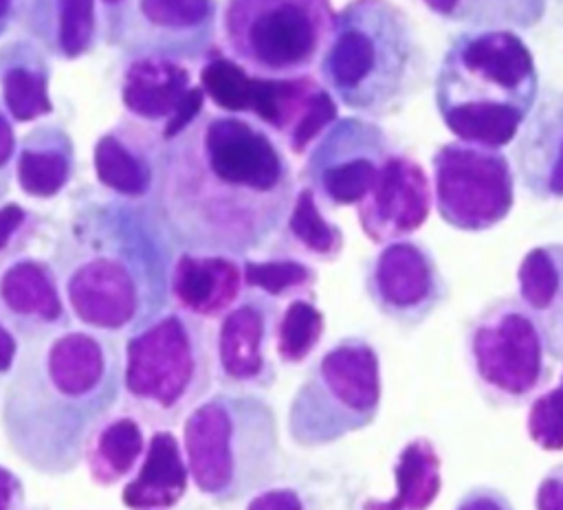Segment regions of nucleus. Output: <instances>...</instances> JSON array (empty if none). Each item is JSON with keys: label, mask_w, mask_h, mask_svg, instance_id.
I'll use <instances>...</instances> for the list:
<instances>
[{"label": "nucleus", "mask_w": 563, "mask_h": 510, "mask_svg": "<svg viewBox=\"0 0 563 510\" xmlns=\"http://www.w3.org/2000/svg\"><path fill=\"white\" fill-rule=\"evenodd\" d=\"M550 352L543 321L515 299L488 306L468 332L473 374L486 396L504 404L521 402L545 385Z\"/></svg>", "instance_id": "10"}, {"label": "nucleus", "mask_w": 563, "mask_h": 510, "mask_svg": "<svg viewBox=\"0 0 563 510\" xmlns=\"http://www.w3.org/2000/svg\"><path fill=\"white\" fill-rule=\"evenodd\" d=\"M312 154V176L334 204H361L374 189L391 154L383 134L361 121H343Z\"/></svg>", "instance_id": "16"}, {"label": "nucleus", "mask_w": 563, "mask_h": 510, "mask_svg": "<svg viewBox=\"0 0 563 510\" xmlns=\"http://www.w3.org/2000/svg\"><path fill=\"white\" fill-rule=\"evenodd\" d=\"M246 510H306L297 490L292 488H264L249 499Z\"/></svg>", "instance_id": "38"}, {"label": "nucleus", "mask_w": 563, "mask_h": 510, "mask_svg": "<svg viewBox=\"0 0 563 510\" xmlns=\"http://www.w3.org/2000/svg\"><path fill=\"white\" fill-rule=\"evenodd\" d=\"M183 453L196 490L235 503L273 484L282 466L277 415L253 391H218L183 420Z\"/></svg>", "instance_id": "6"}, {"label": "nucleus", "mask_w": 563, "mask_h": 510, "mask_svg": "<svg viewBox=\"0 0 563 510\" xmlns=\"http://www.w3.org/2000/svg\"><path fill=\"white\" fill-rule=\"evenodd\" d=\"M121 369L117 339L86 328L22 345L0 400L13 455L46 477L73 473L88 435L121 398Z\"/></svg>", "instance_id": "3"}, {"label": "nucleus", "mask_w": 563, "mask_h": 510, "mask_svg": "<svg viewBox=\"0 0 563 510\" xmlns=\"http://www.w3.org/2000/svg\"><path fill=\"white\" fill-rule=\"evenodd\" d=\"M42 226L44 218L37 211L11 200L0 204V270L26 255Z\"/></svg>", "instance_id": "34"}, {"label": "nucleus", "mask_w": 563, "mask_h": 510, "mask_svg": "<svg viewBox=\"0 0 563 510\" xmlns=\"http://www.w3.org/2000/svg\"><path fill=\"white\" fill-rule=\"evenodd\" d=\"M336 119V103L330 97L328 90L317 88V92L310 97V101L306 103L303 112L297 117V121L292 123L288 138H290V147L295 152H303L321 132L328 130V125Z\"/></svg>", "instance_id": "36"}, {"label": "nucleus", "mask_w": 563, "mask_h": 510, "mask_svg": "<svg viewBox=\"0 0 563 510\" xmlns=\"http://www.w3.org/2000/svg\"><path fill=\"white\" fill-rule=\"evenodd\" d=\"M528 435L543 451H563V378L532 400Z\"/></svg>", "instance_id": "35"}, {"label": "nucleus", "mask_w": 563, "mask_h": 510, "mask_svg": "<svg viewBox=\"0 0 563 510\" xmlns=\"http://www.w3.org/2000/svg\"><path fill=\"white\" fill-rule=\"evenodd\" d=\"M119 97L128 117L158 130L163 143L183 132L202 110L205 92L183 62L123 57Z\"/></svg>", "instance_id": "13"}, {"label": "nucleus", "mask_w": 563, "mask_h": 510, "mask_svg": "<svg viewBox=\"0 0 563 510\" xmlns=\"http://www.w3.org/2000/svg\"><path fill=\"white\" fill-rule=\"evenodd\" d=\"M455 510H515L510 499L490 486H475L462 495Z\"/></svg>", "instance_id": "40"}, {"label": "nucleus", "mask_w": 563, "mask_h": 510, "mask_svg": "<svg viewBox=\"0 0 563 510\" xmlns=\"http://www.w3.org/2000/svg\"><path fill=\"white\" fill-rule=\"evenodd\" d=\"M147 446L141 420L130 413H110L88 435L81 462L88 477L101 486H117L134 475Z\"/></svg>", "instance_id": "25"}, {"label": "nucleus", "mask_w": 563, "mask_h": 510, "mask_svg": "<svg viewBox=\"0 0 563 510\" xmlns=\"http://www.w3.org/2000/svg\"><path fill=\"white\" fill-rule=\"evenodd\" d=\"M163 136L158 130L132 119L121 117L106 130L92 149V167L97 182L123 200H152Z\"/></svg>", "instance_id": "18"}, {"label": "nucleus", "mask_w": 563, "mask_h": 510, "mask_svg": "<svg viewBox=\"0 0 563 510\" xmlns=\"http://www.w3.org/2000/svg\"><path fill=\"white\" fill-rule=\"evenodd\" d=\"M13 2L15 0H0V37L13 24Z\"/></svg>", "instance_id": "45"}, {"label": "nucleus", "mask_w": 563, "mask_h": 510, "mask_svg": "<svg viewBox=\"0 0 563 510\" xmlns=\"http://www.w3.org/2000/svg\"><path fill=\"white\" fill-rule=\"evenodd\" d=\"M431 209V187L422 167L389 154L380 167L372 193L358 204L363 231L374 242H396L416 231Z\"/></svg>", "instance_id": "19"}, {"label": "nucleus", "mask_w": 563, "mask_h": 510, "mask_svg": "<svg viewBox=\"0 0 563 510\" xmlns=\"http://www.w3.org/2000/svg\"><path fill=\"white\" fill-rule=\"evenodd\" d=\"M396 495L365 499L363 510H427L442 488V464L431 440L413 437L398 453L394 466Z\"/></svg>", "instance_id": "27"}, {"label": "nucleus", "mask_w": 563, "mask_h": 510, "mask_svg": "<svg viewBox=\"0 0 563 510\" xmlns=\"http://www.w3.org/2000/svg\"><path fill=\"white\" fill-rule=\"evenodd\" d=\"M380 363L358 336L332 345L295 391L286 431L301 448L330 446L367 429L380 409Z\"/></svg>", "instance_id": "8"}, {"label": "nucleus", "mask_w": 563, "mask_h": 510, "mask_svg": "<svg viewBox=\"0 0 563 510\" xmlns=\"http://www.w3.org/2000/svg\"><path fill=\"white\" fill-rule=\"evenodd\" d=\"M253 75L227 55H209L200 68V88L220 112L246 117Z\"/></svg>", "instance_id": "30"}, {"label": "nucleus", "mask_w": 563, "mask_h": 510, "mask_svg": "<svg viewBox=\"0 0 563 510\" xmlns=\"http://www.w3.org/2000/svg\"><path fill=\"white\" fill-rule=\"evenodd\" d=\"M121 396L125 413L152 429H169L207 398L213 336L202 319L167 308L125 336Z\"/></svg>", "instance_id": "7"}, {"label": "nucleus", "mask_w": 563, "mask_h": 510, "mask_svg": "<svg viewBox=\"0 0 563 510\" xmlns=\"http://www.w3.org/2000/svg\"><path fill=\"white\" fill-rule=\"evenodd\" d=\"M433 13L473 29H528L541 20L545 0H422Z\"/></svg>", "instance_id": "28"}, {"label": "nucleus", "mask_w": 563, "mask_h": 510, "mask_svg": "<svg viewBox=\"0 0 563 510\" xmlns=\"http://www.w3.org/2000/svg\"><path fill=\"white\" fill-rule=\"evenodd\" d=\"M152 207L176 251L242 257L292 204V174L253 119L202 110L163 143Z\"/></svg>", "instance_id": "1"}, {"label": "nucleus", "mask_w": 563, "mask_h": 510, "mask_svg": "<svg viewBox=\"0 0 563 510\" xmlns=\"http://www.w3.org/2000/svg\"><path fill=\"white\" fill-rule=\"evenodd\" d=\"M0 321L20 345L73 328L59 279L48 259L22 255L0 270Z\"/></svg>", "instance_id": "17"}, {"label": "nucleus", "mask_w": 563, "mask_h": 510, "mask_svg": "<svg viewBox=\"0 0 563 510\" xmlns=\"http://www.w3.org/2000/svg\"><path fill=\"white\" fill-rule=\"evenodd\" d=\"M365 288L376 310L400 325L422 323L444 299V281L431 255L407 240L389 242L372 259Z\"/></svg>", "instance_id": "15"}, {"label": "nucleus", "mask_w": 563, "mask_h": 510, "mask_svg": "<svg viewBox=\"0 0 563 510\" xmlns=\"http://www.w3.org/2000/svg\"><path fill=\"white\" fill-rule=\"evenodd\" d=\"M242 279L246 288L275 299L286 292H299L312 286L314 270L297 259H246L242 262Z\"/></svg>", "instance_id": "33"}, {"label": "nucleus", "mask_w": 563, "mask_h": 510, "mask_svg": "<svg viewBox=\"0 0 563 510\" xmlns=\"http://www.w3.org/2000/svg\"><path fill=\"white\" fill-rule=\"evenodd\" d=\"M330 0H227L220 15L227 57L257 77H299L321 59L332 33Z\"/></svg>", "instance_id": "9"}, {"label": "nucleus", "mask_w": 563, "mask_h": 510, "mask_svg": "<svg viewBox=\"0 0 563 510\" xmlns=\"http://www.w3.org/2000/svg\"><path fill=\"white\" fill-rule=\"evenodd\" d=\"M424 55L407 15L387 0H352L334 13L321 55L325 86L354 112L385 114L418 90Z\"/></svg>", "instance_id": "5"}, {"label": "nucleus", "mask_w": 563, "mask_h": 510, "mask_svg": "<svg viewBox=\"0 0 563 510\" xmlns=\"http://www.w3.org/2000/svg\"><path fill=\"white\" fill-rule=\"evenodd\" d=\"M559 253H561V286L552 306L548 308V321H543V325L548 332L552 354L563 358V248H559Z\"/></svg>", "instance_id": "41"}, {"label": "nucleus", "mask_w": 563, "mask_h": 510, "mask_svg": "<svg viewBox=\"0 0 563 510\" xmlns=\"http://www.w3.org/2000/svg\"><path fill=\"white\" fill-rule=\"evenodd\" d=\"M517 147L526 185L541 196H563V99L543 103Z\"/></svg>", "instance_id": "26"}, {"label": "nucleus", "mask_w": 563, "mask_h": 510, "mask_svg": "<svg viewBox=\"0 0 563 510\" xmlns=\"http://www.w3.org/2000/svg\"><path fill=\"white\" fill-rule=\"evenodd\" d=\"M242 264L227 255L176 251L169 270V303L196 319H220L242 297Z\"/></svg>", "instance_id": "21"}, {"label": "nucleus", "mask_w": 563, "mask_h": 510, "mask_svg": "<svg viewBox=\"0 0 563 510\" xmlns=\"http://www.w3.org/2000/svg\"><path fill=\"white\" fill-rule=\"evenodd\" d=\"M537 510H563V464L552 466L537 486Z\"/></svg>", "instance_id": "39"}, {"label": "nucleus", "mask_w": 563, "mask_h": 510, "mask_svg": "<svg viewBox=\"0 0 563 510\" xmlns=\"http://www.w3.org/2000/svg\"><path fill=\"white\" fill-rule=\"evenodd\" d=\"M130 0H97L99 4V18H101V37L106 40L114 26V22L119 20L121 11L125 9Z\"/></svg>", "instance_id": "44"}, {"label": "nucleus", "mask_w": 563, "mask_h": 510, "mask_svg": "<svg viewBox=\"0 0 563 510\" xmlns=\"http://www.w3.org/2000/svg\"><path fill=\"white\" fill-rule=\"evenodd\" d=\"M0 510H26L24 481L15 470L0 464Z\"/></svg>", "instance_id": "42"}, {"label": "nucleus", "mask_w": 563, "mask_h": 510, "mask_svg": "<svg viewBox=\"0 0 563 510\" xmlns=\"http://www.w3.org/2000/svg\"><path fill=\"white\" fill-rule=\"evenodd\" d=\"M433 165L435 202L446 224L484 231L510 211L512 174L497 149L457 141L440 147Z\"/></svg>", "instance_id": "11"}, {"label": "nucleus", "mask_w": 563, "mask_h": 510, "mask_svg": "<svg viewBox=\"0 0 563 510\" xmlns=\"http://www.w3.org/2000/svg\"><path fill=\"white\" fill-rule=\"evenodd\" d=\"M75 174V143L59 123H37L18 138L13 180L37 200L59 196Z\"/></svg>", "instance_id": "24"}, {"label": "nucleus", "mask_w": 563, "mask_h": 510, "mask_svg": "<svg viewBox=\"0 0 563 510\" xmlns=\"http://www.w3.org/2000/svg\"><path fill=\"white\" fill-rule=\"evenodd\" d=\"M176 248L150 200H77L53 246L51 266L81 328L132 334L169 308Z\"/></svg>", "instance_id": "2"}, {"label": "nucleus", "mask_w": 563, "mask_h": 510, "mask_svg": "<svg viewBox=\"0 0 563 510\" xmlns=\"http://www.w3.org/2000/svg\"><path fill=\"white\" fill-rule=\"evenodd\" d=\"M521 301L532 312H548L561 286V253L556 248H532L517 270Z\"/></svg>", "instance_id": "32"}, {"label": "nucleus", "mask_w": 563, "mask_h": 510, "mask_svg": "<svg viewBox=\"0 0 563 510\" xmlns=\"http://www.w3.org/2000/svg\"><path fill=\"white\" fill-rule=\"evenodd\" d=\"M189 481L180 440L169 429H154L139 468L123 484L121 503L130 510H169L187 495Z\"/></svg>", "instance_id": "23"}, {"label": "nucleus", "mask_w": 563, "mask_h": 510, "mask_svg": "<svg viewBox=\"0 0 563 510\" xmlns=\"http://www.w3.org/2000/svg\"><path fill=\"white\" fill-rule=\"evenodd\" d=\"M216 0H130L106 44L123 57H163L189 64L211 51Z\"/></svg>", "instance_id": "12"}, {"label": "nucleus", "mask_w": 563, "mask_h": 510, "mask_svg": "<svg viewBox=\"0 0 563 510\" xmlns=\"http://www.w3.org/2000/svg\"><path fill=\"white\" fill-rule=\"evenodd\" d=\"M51 57L31 40L0 44V106L11 123H33L53 112Z\"/></svg>", "instance_id": "22"}, {"label": "nucleus", "mask_w": 563, "mask_h": 510, "mask_svg": "<svg viewBox=\"0 0 563 510\" xmlns=\"http://www.w3.org/2000/svg\"><path fill=\"white\" fill-rule=\"evenodd\" d=\"M323 314L308 299H292L277 317L275 350L284 363H301L323 334Z\"/></svg>", "instance_id": "29"}, {"label": "nucleus", "mask_w": 563, "mask_h": 510, "mask_svg": "<svg viewBox=\"0 0 563 510\" xmlns=\"http://www.w3.org/2000/svg\"><path fill=\"white\" fill-rule=\"evenodd\" d=\"M29 510V508H26ZM33 510H44V508H33Z\"/></svg>", "instance_id": "46"}, {"label": "nucleus", "mask_w": 563, "mask_h": 510, "mask_svg": "<svg viewBox=\"0 0 563 510\" xmlns=\"http://www.w3.org/2000/svg\"><path fill=\"white\" fill-rule=\"evenodd\" d=\"M13 24L22 37L62 62L92 53L101 35L97 0H15Z\"/></svg>", "instance_id": "20"}, {"label": "nucleus", "mask_w": 563, "mask_h": 510, "mask_svg": "<svg viewBox=\"0 0 563 510\" xmlns=\"http://www.w3.org/2000/svg\"><path fill=\"white\" fill-rule=\"evenodd\" d=\"M288 231L303 248L319 257H336L343 248L341 231L321 215L314 189L310 187L301 189L292 200L288 211Z\"/></svg>", "instance_id": "31"}, {"label": "nucleus", "mask_w": 563, "mask_h": 510, "mask_svg": "<svg viewBox=\"0 0 563 510\" xmlns=\"http://www.w3.org/2000/svg\"><path fill=\"white\" fill-rule=\"evenodd\" d=\"M20 341L15 339V334L0 321V376H9L18 354H20Z\"/></svg>", "instance_id": "43"}, {"label": "nucleus", "mask_w": 563, "mask_h": 510, "mask_svg": "<svg viewBox=\"0 0 563 510\" xmlns=\"http://www.w3.org/2000/svg\"><path fill=\"white\" fill-rule=\"evenodd\" d=\"M277 306L262 292H249L220 317L213 334L218 380L235 391L266 389L275 380L268 345L275 336Z\"/></svg>", "instance_id": "14"}, {"label": "nucleus", "mask_w": 563, "mask_h": 510, "mask_svg": "<svg viewBox=\"0 0 563 510\" xmlns=\"http://www.w3.org/2000/svg\"><path fill=\"white\" fill-rule=\"evenodd\" d=\"M534 99V62L512 31L475 29L446 51L438 75V108L460 141L499 149L515 138Z\"/></svg>", "instance_id": "4"}, {"label": "nucleus", "mask_w": 563, "mask_h": 510, "mask_svg": "<svg viewBox=\"0 0 563 510\" xmlns=\"http://www.w3.org/2000/svg\"><path fill=\"white\" fill-rule=\"evenodd\" d=\"M15 125L0 106V204L7 200L13 185V160H15Z\"/></svg>", "instance_id": "37"}]
</instances>
